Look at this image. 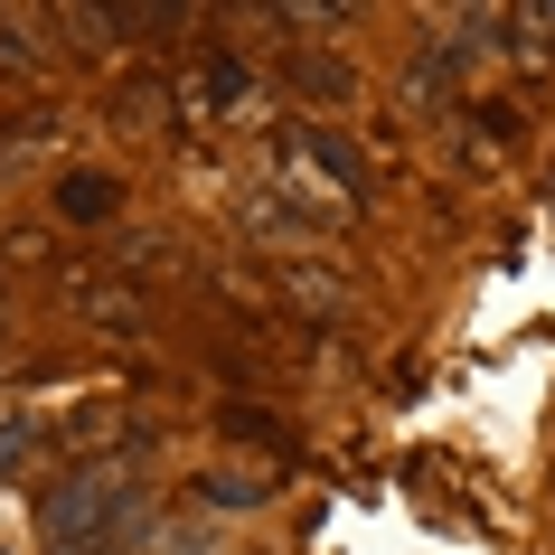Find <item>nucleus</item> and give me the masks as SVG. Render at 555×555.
<instances>
[{
    "mask_svg": "<svg viewBox=\"0 0 555 555\" xmlns=\"http://www.w3.org/2000/svg\"><path fill=\"white\" fill-rule=\"evenodd\" d=\"M142 527H151V490H142L132 462L66 470L57 490H38V537H48V555H122Z\"/></svg>",
    "mask_w": 555,
    "mask_h": 555,
    "instance_id": "nucleus-1",
    "label": "nucleus"
},
{
    "mask_svg": "<svg viewBox=\"0 0 555 555\" xmlns=\"http://www.w3.org/2000/svg\"><path fill=\"white\" fill-rule=\"evenodd\" d=\"M273 170H283V207L311 217V227L367 207V151H358L349 132H330V122H293V132L273 142Z\"/></svg>",
    "mask_w": 555,
    "mask_h": 555,
    "instance_id": "nucleus-2",
    "label": "nucleus"
},
{
    "mask_svg": "<svg viewBox=\"0 0 555 555\" xmlns=\"http://www.w3.org/2000/svg\"><path fill=\"white\" fill-rule=\"evenodd\" d=\"M151 442V414L132 405H76V424H57V462L66 470H104L122 462V452H142Z\"/></svg>",
    "mask_w": 555,
    "mask_h": 555,
    "instance_id": "nucleus-3",
    "label": "nucleus"
},
{
    "mask_svg": "<svg viewBox=\"0 0 555 555\" xmlns=\"http://www.w3.org/2000/svg\"><path fill=\"white\" fill-rule=\"evenodd\" d=\"M189 114H207V122H255V114H263V76L235 57V48H207L198 76H189Z\"/></svg>",
    "mask_w": 555,
    "mask_h": 555,
    "instance_id": "nucleus-4",
    "label": "nucleus"
},
{
    "mask_svg": "<svg viewBox=\"0 0 555 555\" xmlns=\"http://www.w3.org/2000/svg\"><path fill=\"white\" fill-rule=\"evenodd\" d=\"M66 301H76L86 321H104V330H142V321H151V301L132 293V283H94V273H76V283H66Z\"/></svg>",
    "mask_w": 555,
    "mask_h": 555,
    "instance_id": "nucleus-5",
    "label": "nucleus"
},
{
    "mask_svg": "<svg viewBox=\"0 0 555 555\" xmlns=\"http://www.w3.org/2000/svg\"><path fill=\"white\" fill-rule=\"evenodd\" d=\"M114 207H122V189H114L104 170H66V179H57V217H76V227L114 217Z\"/></svg>",
    "mask_w": 555,
    "mask_h": 555,
    "instance_id": "nucleus-6",
    "label": "nucleus"
},
{
    "mask_svg": "<svg viewBox=\"0 0 555 555\" xmlns=\"http://www.w3.org/2000/svg\"><path fill=\"white\" fill-rule=\"evenodd\" d=\"M283 86H293V94H311V104H349V86H358V76H349L339 57H283Z\"/></svg>",
    "mask_w": 555,
    "mask_h": 555,
    "instance_id": "nucleus-7",
    "label": "nucleus"
},
{
    "mask_svg": "<svg viewBox=\"0 0 555 555\" xmlns=\"http://www.w3.org/2000/svg\"><path fill=\"white\" fill-rule=\"evenodd\" d=\"M160 114H170V86H160V76H122V86H114V122H132V132H151Z\"/></svg>",
    "mask_w": 555,
    "mask_h": 555,
    "instance_id": "nucleus-8",
    "label": "nucleus"
},
{
    "mask_svg": "<svg viewBox=\"0 0 555 555\" xmlns=\"http://www.w3.org/2000/svg\"><path fill=\"white\" fill-rule=\"evenodd\" d=\"M38 66H48V48H38V20L0 10V76H38Z\"/></svg>",
    "mask_w": 555,
    "mask_h": 555,
    "instance_id": "nucleus-9",
    "label": "nucleus"
},
{
    "mask_svg": "<svg viewBox=\"0 0 555 555\" xmlns=\"http://www.w3.org/2000/svg\"><path fill=\"white\" fill-rule=\"evenodd\" d=\"M198 499H207V508H255V499H263V480H245V470H207V480H198Z\"/></svg>",
    "mask_w": 555,
    "mask_h": 555,
    "instance_id": "nucleus-10",
    "label": "nucleus"
}]
</instances>
